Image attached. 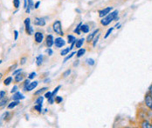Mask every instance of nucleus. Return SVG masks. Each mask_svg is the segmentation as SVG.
Returning a JSON list of instances; mask_svg holds the SVG:
<instances>
[{"label":"nucleus","mask_w":152,"mask_h":128,"mask_svg":"<svg viewBox=\"0 0 152 128\" xmlns=\"http://www.w3.org/2000/svg\"><path fill=\"white\" fill-rule=\"evenodd\" d=\"M24 80V75L20 72V73H18V74H17L15 75V78H14V81H15L16 83H20V82H22Z\"/></svg>","instance_id":"18"},{"label":"nucleus","mask_w":152,"mask_h":128,"mask_svg":"<svg viewBox=\"0 0 152 128\" xmlns=\"http://www.w3.org/2000/svg\"><path fill=\"white\" fill-rule=\"evenodd\" d=\"M18 104H19V101L18 100H13L12 102H11V103L8 104L7 108L8 109H13V108H15L17 106H18Z\"/></svg>","instance_id":"17"},{"label":"nucleus","mask_w":152,"mask_h":128,"mask_svg":"<svg viewBox=\"0 0 152 128\" xmlns=\"http://www.w3.org/2000/svg\"><path fill=\"white\" fill-rule=\"evenodd\" d=\"M34 40L37 44H41L44 40V34L41 32H34Z\"/></svg>","instance_id":"6"},{"label":"nucleus","mask_w":152,"mask_h":128,"mask_svg":"<svg viewBox=\"0 0 152 128\" xmlns=\"http://www.w3.org/2000/svg\"><path fill=\"white\" fill-rule=\"evenodd\" d=\"M40 5V1H37L35 4H34V9H38Z\"/></svg>","instance_id":"48"},{"label":"nucleus","mask_w":152,"mask_h":128,"mask_svg":"<svg viewBox=\"0 0 152 128\" xmlns=\"http://www.w3.org/2000/svg\"><path fill=\"white\" fill-rule=\"evenodd\" d=\"M27 6H28V2H27V0H24V9L26 10V9L27 8Z\"/></svg>","instance_id":"50"},{"label":"nucleus","mask_w":152,"mask_h":128,"mask_svg":"<svg viewBox=\"0 0 152 128\" xmlns=\"http://www.w3.org/2000/svg\"><path fill=\"white\" fill-rule=\"evenodd\" d=\"M12 77H7L5 80H4V85H11V83L12 82Z\"/></svg>","instance_id":"28"},{"label":"nucleus","mask_w":152,"mask_h":128,"mask_svg":"<svg viewBox=\"0 0 152 128\" xmlns=\"http://www.w3.org/2000/svg\"><path fill=\"white\" fill-rule=\"evenodd\" d=\"M39 85V82L38 81H32V82H30L27 88H26V92H31L32 90H34Z\"/></svg>","instance_id":"12"},{"label":"nucleus","mask_w":152,"mask_h":128,"mask_svg":"<svg viewBox=\"0 0 152 128\" xmlns=\"http://www.w3.org/2000/svg\"><path fill=\"white\" fill-rule=\"evenodd\" d=\"M53 31L55 32L59 36H63L64 35V31L62 29V24L61 20H55L53 24Z\"/></svg>","instance_id":"2"},{"label":"nucleus","mask_w":152,"mask_h":128,"mask_svg":"<svg viewBox=\"0 0 152 128\" xmlns=\"http://www.w3.org/2000/svg\"><path fill=\"white\" fill-rule=\"evenodd\" d=\"M25 98L26 97L24 96L20 92H17L15 93H13V96H12V99L13 100H18V101H20V100H22V99H25Z\"/></svg>","instance_id":"13"},{"label":"nucleus","mask_w":152,"mask_h":128,"mask_svg":"<svg viewBox=\"0 0 152 128\" xmlns=\"http://www.w3.org/2000/svg\"><path fill=\"white\" fill-rule=\"evenodd\" d=\"M20 72H22V69H15V70L12 72V76H15L17 74L20 73Z\"/></svg>","instance_id":"42"},{"label":"nucleus","mask_w":152,"mask_h":128,"mask_svg":"<svg viewBox=\"0 0 152 128\" xmlns=\"http://www.w3.org/2000/svg\"><path fill=\"white\" fill-rule=\"evenodd\" d=\"M61 88V85H58L53 92H52V96H53V97H55L56 95H57V93H58V92L60 91V89Z\"/></svg>","instance_id":"31"},{"label":"nucleus","mask_w":152,"mask_h":128,"mask_svg":"<svg viewBox=\"0 0 152 128\" xmlns=\"http://www.w3.org/2000/svg\"><path fill=\"white\" fill-rule=\"evenodd\" d=\"M75 54H76V51H73V52H71L69 55L67 54V55L66 56V58L64 59V60H63V63H66V62H67V61H68L69 59H72V58H73V57L75 55Z\"/></svg>","instance_id":"23"},{"label":"nucleus","mask_w":152,"mask_h":128,"mask_svg":"<svg viewBox=\"0 0 152 128\" xmlns=\"http://www.w3.org/2000/svg\"><path fill=\"white\" fill-rule=\"evenodd\" d=\"M86 62H87V64H88V65H90V66H93V65H94L95 64V61H94V59H88L87 60H86Z\"/></svg>","instance_id":"33"},{"label":"nucleus","mask_w":152,"mask_h":128,"mask_svg":"<svg viewBox=\"0 0 152 128\" xmlns=\"http://www.w3.org/2000/svg\"><path fill=\"white\" fill-rule=\"evenodd\" d=\"M85 38H80V39H76L75 41V48H81L82 47V46H83V44H84V42H85Z\"/></svg>","instance_id":"14"},{"label":"nucleus","mask_w":152,"mask_h":128,"mask_svg":"<svg viewBox=\"0 0 152 128\" xmlns=\"http://www.w3.org/2000/svg\"><path fill=\"white\" fill-rule=\"evenodd\" d=\"M18 32L15 30L14 31V40H18Z\"/></svg>","instance_id":"49"},{"label":"nucleus","mask_w":152,"mask_h":128,"mask_svg":"<svg viewBox=\"0 0 152 128\" xmlns=\"http://www.w3.org/2000/svg\"><path fill=\"white\" fill-rule=\"evenodd\" d=\"M54 98L55 97L53 96H51L49 98H47V101H48V103L50 104V105H53L54 102H55V100H54Z\"/></svg>","instance_id":"38"},{"label":"nucleus","mask_w":152,"mask_h":128,"mask_svg":"<svg viewBox=\"0 0 152 128\" xmlns=\"http://www.w3.org/2000/svg\"><path fill=\"white\" fill-rule=\"evenodd\" d=\"M29 80H30L28 79V80H25V82H24V85H23V90H24V92H26V88H27V86H28V85H29V83H30Z\"/></svg>","instance_id":"35"},{"label":"nucleus","mask_w":152,"mask_h":128,"mask_svg":"<svg viewBox=\"0 0 152 128\" xmlns=\"http://www.w3.org/2000/svg\"><path fill=\"white\" fill-rule=\"evenodd\" d=\"M27 2H28V6L26 9V12L27 14H29V13H31V11L34 9V3L32 0H27Z\"/></svg>","instance_id":"15"},{"label":"nucleus","mask_w":152,"mask_h":128,"mask_svg":"<svg viewBox=\"0 0 152 128\" xmlns=\"http://www.w3.org/2000/svg\"><path fill=\"white\" fill-rule=\"evenodd\" d=\"M18 85H14L12 88V90H11V93H15L18 92Z\"/></svg>","instance_id":"44"},{"label":"nucleus","mask_w":152,"mask_h":128,"mask_svg":"<svg viewBox=\"0 0 152 128\" xmlns=\"http://www.w3.org/2000/svg\"><path fill=\"white\" fill-rule=\"evenodd\" d=\"M85 53H86V49L80 48L76 51V56H77V58H81Z\"/></svg>","instance_id":"19"},{"label":"nucleus","mask_w":152,"mask_h":128,"mask_svg":"<svg viewBox=\"0 0 152 128\" xmlns=\"http://www.w3.org/2000/svg\"><path fill=\"white\" fill-rule=\"evenodd\" d=\"M46 52L48 54V56H52L53 54V51L52 50V48H50V47H48V48L46 49Z\"/></svg>","instance_id":"40"},{"label":"nucleus","mask_w":152,"mask_h":128,"mask_svg":"<svg viewBox=\"0 0 152 128\" xmlns=\"http://www.w3.org/2000/svg\"><path fill=\"white\" fill-rule=\"evenodd\" d=\"M48 88L47 87H42V88H40L39 90H38L37 92H35V93H34V95L35 96H39V95H41L43 93H45L46 90H47Z\"/></svg>","instance_id":"24"},{"label":"nucleus","mask_w":152,"mask_h":128,"mask_svg":"<svg viewBox=\"0 0 152 128\" xmlns=\"http://www.w3.org/2000/svg\"><path fill=\"white\" fill-rule=\"evenodd\" d=\"M26 61H27V58H26V57L21 58V59H20V64H21V65H24V64H26Z\"/></svg>","instance_id":"43"},{"label":"nucleus","mask_w":152,"mask_h":128,"mask_svg":"<svg viewBox=\"0 0 152 128\" xmlns=\"http://www.w3.org/2000/svg\"><path fill=\"white\" fill-rule=\"evenodd\" d=\"M112 11H113V7H112V6L106 7V8H104V9L99 11V17H100L101 18H102V17H104L105 16H107L109 12H111Z\"/></svg>","instance_id":"7"},{"label":"nucleus","mask_w":152,"mask_h":128,"mask_svg":"<svg viewBox=\"0 0 152 128\" xmlns=\"http://www.w3.org/2000/svg\"><path fill=\"white\" fill-rule=\"evenodd\" d=\"M20 6V0H13V7L15 9H18Z\"/></svg>","instance_id":"34"},{"label":"nucleus","mask_w":152,"mask_h":128,"mask_svg":"<svg viewBox=\"0 0 152 128\" xmlns=\"http://www.w3.org/2000/svg\"><path fill=\"white\" fill-rule=\"evenodd\" d=\"M100 36H101V34H99V33H98V35H97V36H95V37H94V38L93 39V41H92V42H93V46H94V47H95V46H96V45H97V43L99 42Z\"/></svg>","instance_id":"27"},{"label":"nucleus","mask_w":152,"mask_h":128,"mask_svg":"<svg viewBox=\"0 0 152 128\" xmlns=\"http://www.w3.org/2000/svg\"><path fill=\"white\" fill-rule=\"evenodd\" d=\"M66 42L61 37H58L54 39V46L56 48H62L66 46Z\"/></svg>","instance_id":"4"},{"label":"nucleus","mask_w":152,"mask_h":128,"mask_svg":"<svg viewBox=\"0 0 152 128\" xmlns=\"http://www.w3.org/2000/svg\"><path fill=\"white\" fill-rule=\"evenodd\" d=\"M151 111H152V106H151Z\"/></svg>","instance_id":"55"},{"label":"nucleus","mask_w":152,"mask_h":128,"mask_svg":"<svg viewBox=\"0 0 152 128\" xmlns=\"http://www.w3.org/2000/svg\"><path fill=\"white\" fill-rule=\"evenodd\" d=\"M24 25H25V29H26V32L29 35L31 36L32 34H34V29L31 25V18L30 17H26L24 21Z\"/></svg>","instance_id":"3"},{"label":"nucleus","mask_w":152,"mask_h":128,"mask_svg":"<svg viewBox=\"0 0 152 128\" xmlns=\"http://www.w3.org/2000/svg\"><path fill=\"white\" fill-rule=\"evenodd\" d=\"M2 78H3V74H2V73L0 72V80H2Z\"/></svg>","instance_id":"53"},{"label":"nucleus","mask_w":152,"mask_h":128,"mask_svg":"<svg viewBox=\"0 0 152 128\" xmlns=\"http://www.w3.org/2000/svg\"><path fill=\"white\" fill-rule=\"evenodd\" d=\"M75 43H73V44H71V46L70 47H67V48H65L63 49L62 51H61V56H66L73 49H74V47H75Z\"/></svg>","instance_id":"11"},{"label":"nucleus","mask_w":152,"mask_h":128,"mask_svg":"<svg viewBox=\"0 0 152 128\" xmlns=\"http://www.w3.org/2000/svg\"><path fill=\"white\" fill-rule=\"evenodd\" d=\"M144 102H145V105L151 109L152 106V96L151 95V93L148 92L145 95V98H144Z\"/></svg>","instance_id":"9"},{"label":"nucleus","mask_w":152,"mask_h":128,"mask_svg":"<svg viewBox=\"0 0 152 128\" xmlns=\"http://www.w3.org/2000/svg\"><path fill=\"white\" fill-rule=\"evenodd\" d=\"M76 38L74 35H67V43L68 44H73V43H75Z\"/></svg>","instance_id":"22"},{"label":"nucleus","mask_w":152,"mask_h":128,"mask_svg":"<svg viewBox=\"0 0 152 128\" xmlns=\"http://www.w3.org/2000/svg\"><path fill=\"white\" fill-rule=\"evenodd\" d=\"M49 81H50V80H49V79H46V80H45V81H44V82H45V83H46V82H49Z\"/></svg>","instance_id":"52"},{"label":"nucleus","mask_w":152,"mask_h":128,"mask_svg":"<svg viewBox=\"0 0 152 128\" xmlns=\"http://www.w3.org/2000/svg\"><path fill=\"white\" fill-rule=\"evenodd\" d=\"M46 45L47 47H52L54 46V38L52 34H48L46 37Z\"/></svg>","instance_id":"8"},{"label":"nucleus","mask_w":152,"mask_h":128,"mask_svg":"<svg viewBox=\"0 0 152 128\" xmlns=\"http://www.w3.org/2000/svg\"><path fill=\"white\" fill-rule=\"evenodd\" d=\"M44 98H45V97L41 96V95L39 97H38L37 99L35 100V104H37V105H42L43 102H44Z\"/></svg>","instance_id":"26"},{"label":"nucleus","mask_w":152,"mask_h":128,"mask_svg":"<svg viewBox=\"0 0 152 128\" xmlns=\"http://www.w3.org/2000/svg\"><path fill=\"white\" fill-rule=\"evenodd\" d=\"M51 96H52V92H49V91H48V92H46L45 96L44 97H45L46 98H49Z\"/></svg>","instance_id":"47"},{"label":"nucleus","mask_w":152,"mask_h":128,"mask_svg":"<svg viewBox=\"0 0 152 128\" xmlns=\"http://www.w3.org/2000/svg\"><path fill=\"white\" fill-rule=\"evenodd\" d=\"M118 11L117 10H115L111 12H109L107 16H105L104 17L102 18L101 20V24L103 26H107L111 22H113L114 20H118L119 17H118Z\"/></svg>","instance_id":"1"},{"label":"nucleus","mask_w":152,"mask_h":128,"mask_svg":"<svg viewBox=\"0 0 152 128\" xmlns=\"http://www.w3.org/2000/svg\"><path fill=\"white\" fill-rule=\"evenodd\" d=\"M36 75H37V73L35 72H31L30 74L28 75V79L29 80H33L36 77Z\"/></svg>","instance_id":"39"},{"label":"nucleus","mask_w":152,"mask_h":128,"mask_svg":"<svg viewBox=\"0 0 152 128\" xmlns=\"http://www.w3.org/2000/svg\"><path fill=\"white\" fill-rule=\"evenodd\" d=\"M80 32L81 33H88L90 32V27L88 25H86V24H82L81 26H80Z\"/></svg>","instance_id":"16"},{"label":"nucleus","mask_w":152,"mask_h":128,"mask_svg":"<svg viewBox=\"0 0 152 128\" xmlns=\"http://www.w3.org/2000/svg\"><path fill=\"white\" fill-rule=\"evenodd\" d=\"M6 95V92L4 91H0V99H2L3 98H4Z\"/></svg>","instance_id":"46"},{"label":"nucleus","mask_w":152,"mask_h":128,"mask_svg":"<svg viewBox=\"0 0 152 128\" xmlns=\"http://www.w3.org/2000/svg\"><path fill=\"white\" fill-rule=\"evenodd\" d=\"M114 29H115V27H111V28H109V29L107 31L106 34H105V36H104V38H105V39H107V38H108V37L111 35V33L113 32Z\"/></svg>","instance_id":"30"},{"label":"nucleus","mask_w":152,"mask_h":128,"mask_svg":"<svg viewBox=\"0 0 152 128\" xmlns=\"http://www.w3.org/2000/svg\"><path fill=\"white\" fill-rule=\"evenodd\" d=\"M54 100H55V102H56L57 104H61V102L63 101V98L61 96H55Z\"/></svg>","instance_id":"37"},{"label":"nucleus","mask_w":152,"mask_h":128,"mask_svg":"<svg viewBox=\"0 0 152 128\" xmlns=\"http://www.w3.org/2000/svg\"><path fill=\"white\" fill-rule=\"evenodd\" d=\"M71 72H72V71H71L70 69L66 70V72H63V74H62L63 78H67V77L71 74Z\"/></svg>","instance_id":"36"},{"label":"nucleus","mask_w":152,"mask_h":128,"mask_svg":"<svg viewBox=\"0 0 152 128\" xmlns=\"http://www.w3.org/2000/svg\"><path fill=\"white\" fill-rule=\"evenodd\" d=\"M115 27V28H117V29H119V28H121V24H120V23H118V24H116Z\"/></svg>","instance_id":"51"},{"label":"nucleus","mask_w":152,"mask_h":128,"mask_svg":"<svg viewBox=\"0 0 152 128\" xmlns=\"http://www.w3.org/2000/svg\"><path fill=\"white\" fill-rule=\"evenodd\" d=\"M9 115H10V112H5L3 115H2V119H4V120H6V119L9 117Z\"/></svg>","instance_id":"41"},{"label":"nucleus","mask_w":152,"mask_h":128,"mask_svg":"<svg viewBox=\"0 0 152 128\" xmlns=\"http://www.w3.org/2000/svg\"><path fill=\"white\" fill-rule=\"evenodd\" d=\"M81 25H82L81 22L78 24V25L76 26L75 28V30H74V33H75L77 35H80L81 34V32H80V26H81Z\"/></svg>","instance_id":"25"},{"label":"nucleus","mask_w":152,"mask_h":128,"mask_svg":"<svg viewBox=\"0 0 152 128\" xmlns=\"http://www.w3.org/2000/svg\"><path fill=\"white\" fill-rule=\"evenodd\" d=\"M100 32V30L99 29H96V30H94V32H91L90 34H88V36L87 37V38H86V40H87V42L88 43H90L93 41V39L94 38V37L96 36V34H98Z\"/></svg>","instance_id":"10"},{"label":"nucleus","mask_w":152,"mask_h":128,"mask_svg":"<svg viewBox=\"0 0 152 128\" xmlns=\"http://www.w3.org/2000/svg\"><path fill=\"white\" fill-rule=\"evenodd\" d=\"M141 127L142 128H152V124L147 120H143L141 124Z\"/></svg>","instance_id":"21"},{"label":"nucleus","mask_w":152,"mask_h":128,"mask_svg":"<svg viewBox=\"0 0 152 128\" xmlns=\"http://www.w3.org/2000/svg\"><path fill=\"white\" fill-rule=\"evenodd\" d=\"M17 67H18V64H12V65L9 68V72H13L15 69H17Z\"/></svg>","instance_id":"45"},{"label":"nucleus","mask_w":152,"mask_h":128,"mask_svg":"<svg viewBox=\"0 0 152 128\" xmlns=\"http://www.w3.org/2000/svg\"><path fill=\"white\" fill-rule=\"evenodd\" d=\"M7 102H8V98H3L2 99H0V107H3V106H4L6 104H7Z\"/></svg>","instance_id":"29"},{"label":"nucleus","mask_w":152,"mask_h":128,"mask_svg":"<svg viewBox=\"0 0 152 128\" xmlns=\"http://www.w3.org/2000/svg\"><path fill=\"white\" fill-rule=\"evenodd\" d=\"M33 24H34V25L43 27V26H45V25H46V22L44 17H36L34 18Z\"/></svg>","instance_id":"5"},{"label":"nucleus","mask_w":152,"mask_h":128,"mask_svg":"<svg viewBox=\"0 0 152 128\" xmlns=\"http://www.w3.org/2000/svg\"><path fill=\"white\" fill-rule=\"evenodd\" d=\"M1 63H2V60H0V64H1Z\"/></svg>","instance_id":"54"},{"label":"nucleus","mask_w":152,"mask_h":128,"mask_svg":"<svg viewBox=\"0 0 152 128\" xmlns=\"http://www.w3.org/2000/svg\"><path fill=\"white\" fill-rule=\"evenodd\" d=\"M42 64H43V55L40 54L36 57V64L37 66H40Z\"/></svg>","instance_id":"20"},{"label":"nucleus","mask_w":152,"mask_h":128,"mask_svg":"<svg viewBox=\"0 0 152 128\" xmlns=\"http://www.w3.org/2000/svg\"><path fill=\"white\" fill-rule=\"evenodd\" d=\"M34 109L39 112V113H41L42 112V105H35L34 106Z\"/></svg>","instance_id":"32"}]
</instances>
